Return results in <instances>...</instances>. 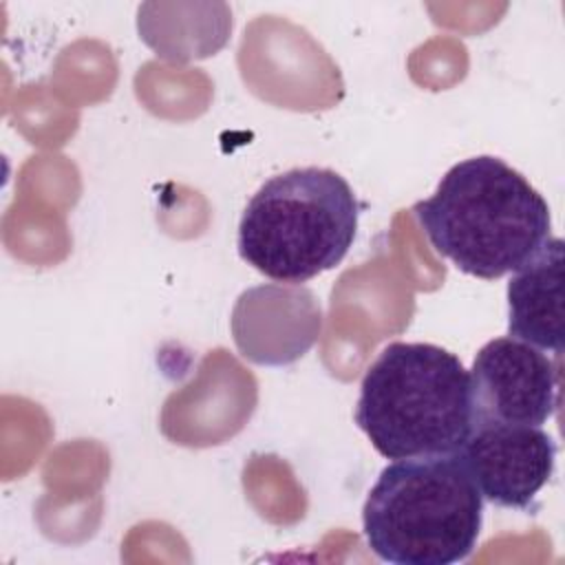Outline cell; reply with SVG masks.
Here are the masks:
<instances>
[{
  "label": "cell",
  "instance_id": "cell-5",
  "mask_svg": "<svg viewBox=\"0 0 565 565\" xmlns=\"http://www.w3.org/2000/svg\"><path fill=\"white\" fill-rule=\"evenodd\" d=\"M470 373L477 422L545 424L558 406L561 371L541 349L512 335L486 342Z\"/></svg>",
  "mask_w": 565,
  "mask_h": 565
},
{
  "label": "cell",
  "instance_id": "cell-1",
  "mask_svg": "<svg viewBox=\"0 0 565 565\" xmlns=\"http://www.w3.org/2000/svg\"><path fill=\"white\" fill-rule=\"evenodd\" d=\"M413 212L441 256L483 280L516 271L552 236L543 194L490 154L455 163L435 194L417 201Z\"/></svg>",
  "mask_w": 565,
  "mask_h": 565
},
{
  "label": "cell",
  "instance_id": "cell-7",
  "mask_svg": "<svg viewBox=\"0 0 565 565\" xmlns=\"http://www.w3.org/2000/svg\"><path fill=\"white\" fill-rule=\"evenodd\" d=\"M508 333L541 351L563 353V241L545 245L508 282Z\"/></svg>",
  "mask_w": 565,
  "mask_h": 565
},
{
  "label": "cell",
  "instance_id": "cell-4",
  "mask_svg": "<svg viewBox=\"0 0 565 565\" xmlns=\"http://www.w3.org/2000/svg\"><path fill=\"white\" fill-rule=\"evenodd\" d=\"M358 214L360 203L335 170L294 168L252 194L238 221L236 247L263 276L300 285L347 256Z\"/></svg>",
  "mask_w": 565,
  "mask_h": 565
},
{
  "label": "cell",
  "instance_id": "cell-2",
  "mask_svg": "<svg viewBox=\"0 0 565 565\" xmlns=\"http://www.w3.org/2000/svg\"><path fill=\"white\" fill-rule=\"evenodd\" d=\"M355 424L386 459L457 452L475 426L470 373L428 342H391L366 369Z\"/></svg>",
  "mask_w": 565,
  "mask_h": 565
},
{
  "label": "cell",
  "instance_id": "cell-6",
  "mask_svg": "<svg viewBox=\"0 0 565 565\" xmlns=\"http://www.w3.org/2000/svg\"><path fill=\"white\" fill-rule=\"evenodd\" d=\"M457 455L481 497L510 510H530L556 466L554 439L527 424L477 422Z\"/></svg>",
  "mask_w": 565,
  "mask_h": 565
},
{
  "label": "cell",
  "instance_id": "cell-3",
  "mask_svg": "<svg viewBox=\"0 0 565 565\" xmlns=\"http://www.w3.org/2000/svg\"><path fill=\"white\" fill-rule=\"evenodd\" d=\"M483 497L457 452L393 459L362 508L366 545L393 565H455L475 547Z\"/></svg>",
  "mask_w": 565,
  "mask_h": 565
}]
</instances>
